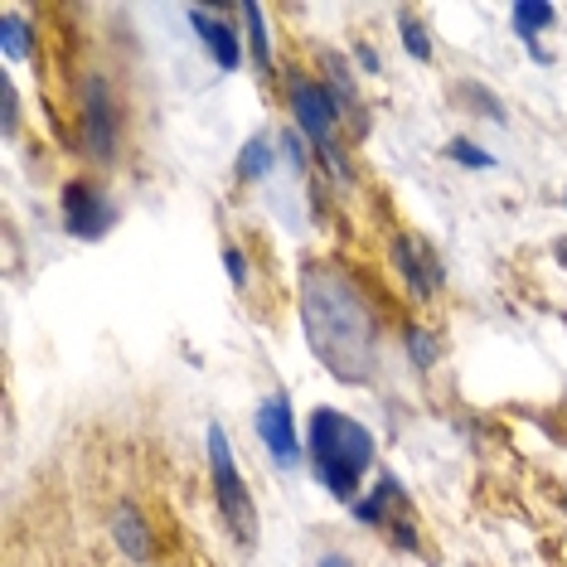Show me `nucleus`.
Returning a JSON list of instances; mask_svg holds the SVG:
<instances>
[{
	"label": "nucleus",
	"mask_w": 567,
	"mask_h": 567,
	"mask_svg": "<svg viewBox=\"0 0 567 567\" xmlns=\"http://www.w3.org/2000/svg\"><path fill=\"white\" fill-rule=\"evenodd\" d=\"M408 509H412V499L403 495V485L389 481V475H383V481L373 485V495H369V499H354V514H359V519H364V524H383V528H393V534H398V548L417 553L422 544H417V528H412Z\"/></svg>",
	"instance_id": "39448f33"
},
{
	"label": "nucleus",
	"mask_w": 567,
	"mask_h": 567,
	"mask_svg": "<svg viewBox=\"0 0 567 567\" xmlns=\"http://www.w3.org/2000/svg\"><path fill=\"white\" fill-rule=\"evenodd\" d=\"M189 24L199 30V40H204V49H209V59L218 63V69L234 73L238 63H243V40H238L234 24L218 20V16H209L204 6H189Z\"/></svg>",
	"instance_id": "1a4fd4ad"
},
{
	"label": "nucleus",
	"mask_w": 567,
	"mask_h": 567,
	"mask_svg": "<svg viewBox=\"0 0 567 567\" xmlns=\"http://www.w3.org/2000/svg\"><path fill=\"white\" fill-rule=\"evenodd\" d=\"M0 97H6V136H10V132H16V112H20L16 83H10V79H0Z\"/></svg>",
	"instance_id": "aec40b11"
},
{
	"label": "nucleus",
	"mask_w": 567,
	"mask_h": 567,
	"mask_svg": "<svg viewBox=\"0 0 567 567\" xmlns=\"http://www.w3.org/2000/svg\"><path fill=\"white\" fill-rule=\"evenodd\" d=\"M354 54H359V63H364V73H379V54H373V49H369V44H359V49H354Z\"/></svg>",
	"instance_id": "412c9836"
},
{
	"label": "nucleus",
	"mask_w": 567,
	"mask_h": 567,
	"mask_svg": "<svg viewBox=\"0 0 567 567\" xmlns=\"http://www.w3.org/2000/svg\"><path fill=\"white\" fill-rule=\"evenodd\" d=\"M446 156H451V161H461V165H471V171H495V156H485V151L475 146V141H451Z\"/></svg>",
	"instance_id": "f3484780"
},
{
	"label": "nucleus",
	"mask_w": 567,
	"mask_h": 567,
	"mask_svg": "<svg viewBox=\"0 0 567 567\" xmlns=\"http://www.w3.org/2000/svg\"><path fill=\"white\" fill-rule=\"evenodd\" d=\"M320 567H350V558H344V553H326V558H320Z\"/></svg>",
	"instance_id": "4be33fe9"
},
{
	"label": "nucleus",
	"mask_w": 567,
	"mask_h": 567,
	"mask_svg": "<svg viewBox=\"0 0 567 567\" xmlns=\"http://www.w3.org/2000/svg\"><path fill=\"white\" fill-rule=\"evenodd\" d=\"M209 466H214V489H218V514H224L228 534L238 538L243 548L257 544V505L248 495V485H243V471H238V456L234 446H228V432L209 427Z\"/></svg>",
	"instance_id": "7ed1b4c3"
},
{
	"label": "nucleus",
	"mask_w": 567,
	"mask_h": 567,
	"mask_svg": "<svg viewBox=\"0 0 567 567\" xmlns=\"http://www.w3.org/2000/svg\"><path fill=\"white\" fill-rule=\"evenodd\" d=\"M63 228H69L73 238H83V243H97L112 228V204H107V195H102L97 185H87V179H73V185H63Z\"/></svg>",
	"instance_id": "423d86ee"
},
{
	"label": "nucleus",
	"mask_w": 567,
	"mask_h": 567,
	"mask_svg": "<svg viewBox=\"0 0 567 567\" xmlns=\"http://www.w3.org/2000/svg\"><path fill=\"white\" fill-rule=\"evenodd\" d=\"M408 354L417 359V364H432V359H436L432 334H427V330H408Z\"/></svg>",
	"instance_id": "a211bd4d"
},
{
	"label": "nucleus",
	"mask_w": 567,
	"mask_h": 567,
	"mask_svg": "<svg viewBox=\"0 0 567 567\" xmlns=\"http://www.w3.org/2000/svg\"><path fill=\"white\" fill-rule=\"evenodd\" d=\"M83 146L97 161H107L117 151V112H112V87L102 73L83 79Z\"/></svg>",
	"instance_id": "20e7f679"
},
{
	"label": "nucleus",
	"mask_w": 567,
	"mask_h": 567,
	"mask_svg": "<svg viewBox=\"0 0 567 567\" xmlns=\"http://www.w3.org/2000/svg\"><path fill=\"white\" fill-rule=\"evenodd\" d=\"M398 24H403V49H408L412 59H422V63H427V59H432V40H427V30H422V24L412 20L408 10H403V16H398Z\"/></svg>",
	"instance_id": "dca6fc26"
},
{
	"label": "nucleus",
	"mask_w": 567,
	"mask_h": 567,
	"mask_svg": "<svg viewBox=\"0 0 567 567\" xmlns=\"http://www.w3.org/2000/svg\"><path fill=\"white\" fill-rule=\"evenodd\" d=\"M257 436H262V446L272 451V461L281 471L301 466V436H296V417H291L287 393H272L262 408H257Z\"/></svg>",
	"instance_id": "6e6552de"
},
{
	"label": "nucleus",
	"mask_w": 567,
	"mask_h": 567,
	"mask_svg": "<svg viewBox=\"0 0 567 567\" xmlns=\"http://www.w3.org/2000/svg\"><path fill=\"white\" fill-rule=\"evenodd\" d=\"M243 24H248V40H252V63L257 69H272V44H267V20L257 0H243Z\"/></svg>",
	"instance_id": "ddd939ff"
},
{
	"label": "nucleus",
	"mask_w": 567,
	"mask_h": 567,
	"mask_svg": "<svg viewBox=\"0 0 567 567\" xmlns=\"http://www.w3.org/2000/svg\"><path fill=\"white\" fill-rule=\"evenodd\" d=\"M563 509H567V499H563Z\"/></svg>",
	"instance_id": "b1692460"
},
{
	"label": "nucleus",
	"mask_w": 567,
	"mask_h": 567,
	"mask_svg": "<svg viewBox=\"0 0 567 567\" xmlns=\"http://www.w3.org/2000/svg\"><path fill=\"white\" fill-rule=\"evenodd\" d=\"M291 112H296V126H301L320 151L334 146L330 136H334V122H340V102H334V93H326L320 83L296 79L291 83Z\"/></svg>",
	"instance_id": "0eeeda50"
},
{
	"label": "nucleus",
	"mask_w": 567,
	"mask_h": 567,
	"mask_svg": "<svg viewBox=\"0 0 567 567\" xmlns=\"http://www.w3.org/2000/svg\"><path fill=\"white\" fill-rule=\"evenodd\" d=\"M267 171H272V141L252 136L248 146H243V156H238V179L243 185H252V179H262Z\"/></svg>",
	"instance_id": "4468645a"
},
{
	"label": "nucleus",
	"mask_w": 567,
	"mask_h": 567,
	"mask_svg": "<svg viewBox=\"0 0 567 567\" xmlns=\"http://www.w3.org/2000/svg\"><path fill=\"white\" fill-rule=\"evenodd\" d=\"M553 252H558V262L567 267V238H563V243H558V248H553Z\"/></svg>",
	"instance_id": "5701e85b"
},
{
	"label": "nucleus",
	"mask_w": 567,
	"mask_h": 567,
	"mask_svg": "<svg viewBox=\"0 0 567 567\" xmlns=\"http://www.w3.org/2000/svg\"><path fill=\"white\" fill-rule=\"evenodd\" d=\"M393 262H398V272L408 277V287L417 291V296H432L436 291V281H442V267H436V257L422 248L417 238H393Z\"/></svg>",
	"instance_id": "9d476101"
},
{
	"label": "nucleus",
	"mask_w": 567,
	"mask_h": 567,
	"mask_svg": "<svg viewBox=\"0 0 567 567\" xmlns=\"http://www.w3.org/2000/svg\"><path fill=\"white\" fill-rule=\"evenodd\" d=\"M509 16H514V34H519V40L528 44V54H534V59H548L544 49L534 44V34H538V30H548L558 10H553V6H514Z\"/></svg>",
	"instance_id": "f8f14e48"
},
{
	"label": "nucleus",
	"mask_w": 567,
	"mask_h": 567,
	"mask_svg": "<svg viewBox=\"0 0 567 567\" xmlns=\"http://www.w3.org/2000/svg\"><path fill=\"white\" fill-rule=\"evenodd\" d=\"M112 538H117V548L132 563L151 558V528H146V519H141V509L132 505V499H122V505L112 509Z\"/></svg>",
	"instance_id": "9b49d317"
},
{
	"label": "nucleus",
	"mask_w": 567,
	"mask_h": 567,
	"mask_svg": "<svg viewBox=\"0 0 567 567\" xmlns=\"http://www.w3.org/2000/svg\"><path fill=\"white\" fill-rule=\"evenodd\" d=\"M306 451H311V466L320 475V485L330 489L334 499H350L359 495V481L373 466V436L359 427L354 417L334 408H316L311 422H306Z\"/></svg>",
	"instance_id": "f03ea898"
},
{
	"label": "nucleus",
	"mask_w": 567,
	"mask_h": 567,
	"mask_svg": "<svg viewBox=\"0 0 567 567\" xmlns=\"http://www.w3.org/2000/svg\"><path fill=\"white\" fill-rule=\"evenodd\" d=\"M301 326L316 359L334 379L369 383L379 364V316L350 277H340L334 267H311L301 277Z\"/></svg>",
	"instance_id": "f257e3e1"
},
{
	"label": "nucleus",
	"mask_w": 567,
	"mask_h": 567,
	"mask_svg": "<svg viewBox=\"0 0 567 567\" xmlns=\"http://www.w3.org/2000/svg\"><path fill=\"white\" fill-rule=\"evenodd\" d=\"M0 49H6V59H24V54H30V24H24L16 10H6V16H0Z\"/></svg>",
	"instance_id": "2eb2a0df"
},
{
	"label": "nucleus",
	"mask_w": 567,
	"mask_h": 567,
	"mask_svg": "<svg viewBox=\"0 0 567 567\" xmlns=\"http://www.w3.org/2000/svg\"><path fill=\"white\" fill-rule=\"evenodd\" d=\"M224 267H228V277H234V287H248V262H243L238 248H224Z\"/></svg>",
	"instance_id": "6ab92c4d"
}]
</instances>
